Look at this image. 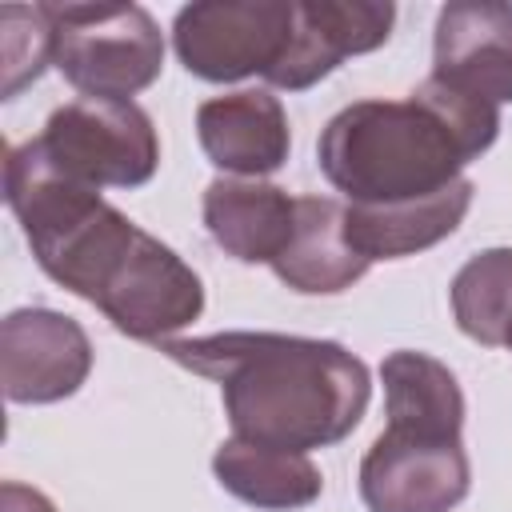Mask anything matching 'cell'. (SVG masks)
<instances>
[{"instance_id":"1","label":"cell","mask_w":512,"mask_h":512,"mask_svg":"<svg viewBox=\"0 0 512 512\" xmlns=\"http://www.w3.org/2000/svg\"><path fill=\"white\" fill-rule=\"evenodd\" d=\"M156 348L172 364L216 380L232 436L268 448H332L364 420L372 400L368 364L336 340L212 332Z\"/></svg>"},{"instance_id":"4","label":"cell","mask_w":512,"mask_h":512,"mask_svg":"<svg viewBox=\"0 0 512 512\" xmlns=\"http://www.w3.org/2000/svg\"><path fill=\"white\" fill-rule=\"evenodd\" d=\"M52 24V64L84 96L132 100L164 68V36L148 8L120 0L44 4Z\"/></svg>"},{"instance_id":"7","label":"cell","mask_w":512,"mask_h":512,"mask_svg":"<svg viewBox=\"0 0 512 512\" xmlns=\"http://www.w3.org/2000/svg\"><path fill=\"white\" fill-rule=\"evenodd\" d=\"M468 484L464 440L448 428L388 420L360 460V500L368 512H452Z\"/></svg>"},{"instance_id":"12","label":"cell","mask_w":512,"mask_h":512,"mask_svg":"<svg viewBox=\"0 0 512 512\" xmlns=\"http://www.w3.org/2000/svg\"><path fill=\"white\" fill-rule=\"evenodd\" d=\"M196 136L204 156L240 180L276 172L292 152V128L284 104L264 88H240L212 96L196 108Z\"/></svg>"},{"instance_id":"9","label":"cell","mask_w":512,"mask_h":512,"mask_svg":"<svg viewBox=\"0 0 512 512\" xmlns=\"http://www.w3.org/2000/svg\"><path fill=\"white\" fill-rule=\"evenodd\" d=\"M116 332L148 344L172 340V332L188 328L204 312V284L168 244L152 232L140 236L128 268L116 276L108 296L96 304Z\"/></svg>"},{"instance_id":"19","label":"cell","mask_w":512,"mask_h":512,"mask_svg":"<svg viewBox=\"0 0 512 512\" xmlns=\"http://www.w3.org/2000/svg\"><path fill=\"white\" fill-rule=\"evenodd\" d=\"M0 36H4V100H12L24 84H32L44 64H52V24L44 4H4L0 8Z\"/></svg>"},{"instance_id":"14","label":"cell","mask_w":512,"mask_h":512,"mask_svg":"<svg viewBox=\"0 0 512 512\" xmlns=\"http://www.w3.org/2000/svg\"><path fill=\"white\" fill-rule=\"evenodd\" d=\"M272 272L300 296H336L352 288L368 260L352 248L344 204L332 196H296V232L272 260Z\"/></svg>"},{"instance_id":"5","label":"cell","mask_w":512,"mask_h":512,"mask_svg":"<svg viewBox=\"0 0 512 512\" xmlns=\"http://www.w3.org/2000/svg\"><path fill=\"white\" fill-rule=\"evenodd\" d=\"M36 148L56 172L88 188H140L160 164V136L136 100H68L48 116Z\"/></svg>"},{"instance_id":"18","label":"cell","mask_w":512,"mask_h":512,"mask_svg":"<svg viewBox=\"0 0 512 512\" xmlns=\"http://www.w3.org/2000/svg\"><path fill=\"white\" fill-rule=\"evenodd\" d=\"M452 316L484 348L512 344V248H484L452 276Z\"/></svg>"},{"instance_id":"20","label":"cell","mask_w":512,"mask_h":512,"mask_svg":"<svg viewBox=\"0 0 512 512\" xmlns=\"http://www.w3.org/2000/svg\"><path fill=\"white\" fill-rule=\"evenodd\" d=\"M0 508H4V512H56V504H52L44 492H36V488H28V484H20V480H4V488H0Z\"/></svg>"},{"instance_id":"11","label":"cell","mask_w":512,"mask_h":512,"mask_svg":"<svg viewBox=\"0 0 512 512\" xmlns=\"http://www.w3.org/2000/svg\"><path fill=\"white\" fill-rule=\"evenodd\" d=\"M396 24L388 0H296V28L284 64L268 80L272 88L304 92L320 84L344 56L376 52Z\"/></svg>"},{"instance_id":"16","label":"cell","mask_w":512,"mask_h":512,"mask_svg":"<svg viewBox=\"0 0 512 512\" xmlns=\"http://www.w3.org/2000/svg\"><path fill=\"white\" fill-rule=\"evenodd\" d=\"M212 472L228 496H236L252 508H264V512L308 508L324 492V476L308 460V452L268 448V444H252L240 436H232L216 448Z\"/></svg>"},{"instance_id":"3","label":"cell","mask_w":512,"mask_h":512,"mask_svg":"<svg viewBox=\"0 0 512 512\" xmlns=\"http://www.w3.org/2000/svg\"><path fill=\"white\" fill-rule=\"evenodd\" d=\"M4 200L24 228V240L60 288L100 304L128 268L144 228H136L100 188L56 172L36 140L12 144L4 156Z\"/></svg>"},{"instance_id":"10","label":"cell","mask_w":512,"mask_h":512,"mask_svg":"<svg viewBox=\"0 0 512 512\" xmlns=\"http://www.w3.org/2000/svg\"><path fill=\"white\" fill-rule=\"evenodd\" d=\"M432 80L484 104L512 100V4L452 0L432 32Z\"/></svg>"},{"instance_id":"2","label":"cell","mask_w":512,"mask_h":512,"mask_svg":"<svg viewBox=\"0 0 512 512\" xmlns=\"http://www.w3.org/2000/svg\"><path fill=\"white\" fill-rule=\"evenodd\" d=\"M500 136V108L424 80L404 100H356L340 108L320 140L324 180L356 208L424 200L452 188L468 160Z\"/></svg>"},{"instance_id":"6","label":"cell","mask_w":512,"mask_h":512,"mask_svg":"<svg viewBox=\"0 0 512 512\" xmlns=\"http://www.w3.org/2000/svg\"><path fill=\"white\" fill-rule=\"evenodd\" d=\"M292 28L296 0H200L176 12L172 48L180 64L208 84L244 76L272 80L288 56Z\"/></svg>"},{"instance_id":"21","label":"cell","mask_w":512,"mask_h":512,"mask_svg":"<svg viewBox=\"0 0 512 512\" xmlns=\"http://www.w3.org/2000/svg\"><path fill=\"white\" fill-rule=\"evenodd\" d=\"M508 348H512V344H508Z\"/></svg>"},{"instance_id":"8","label":"cell","mask_w":512,"mask_h":512,"mask_svg":"<svg viewBox=\"0 0 512 512\" xmlns=\"http://www.w3.org/2000/svg\"><path fill=\"white\" fill-rule=\"evenodd\" d=\"M92 372L88 332L52 308H16L0 324V380L12 404H56Z\"/></svg>"},{"instance_id":"15","label":"cell","mask_w":512,"mask_h":512,"mask_svg":"<svg viewBox=\"0 0 512 512\" xmlns=\"http://www.w3.org/2000/svg\"><path fill=\"white\" fill-rule=\"evenodd\" d=\"M476 184L460 176L452 188L424 196V200H404V204H380V208H356L344 204V224L352 248L372 264V260H400L416 256L440 240H448L460 220L472 208Z\"/></svg>"},{"instance_id":"17","label":"cell","mask_w":512,"mask_h":512,"mask_svg":"<svg viewBox=\"0 0 512 512\" xmlns=\"http://www.w3.org/2000/svg\"><path fill=\"white\" fill-rule=\"evenodd\" d=\"M380 380L388 420L464 432V392L448 364H440L436 356L412 348L388 352L380 364Z\"/></svg>"},{"instance_id":"13","label":"cell","mask_w":512,"mask_h":512,"mask_svg":"<svg viewBox=\"0 0 512 512\" xmlns=\"http://www.w3.org/2000/svg\"><path fill=\"white\" fill-rule=\"evenodd\" d=\"M204 228L240 264H272L296 232V196L268 180L220 176L204 188Z\"/></svg>"}]
</instances>
